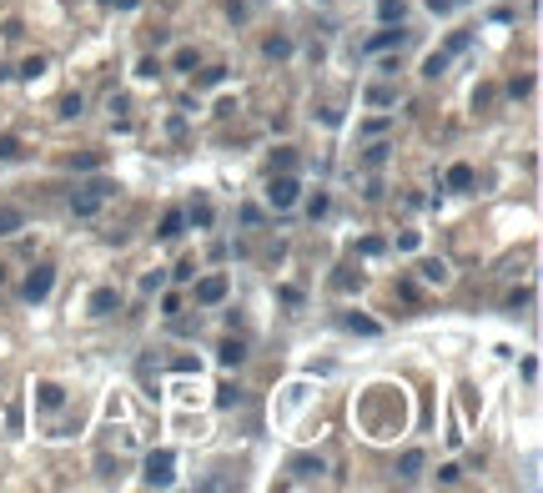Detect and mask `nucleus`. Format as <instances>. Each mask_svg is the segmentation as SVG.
<instances>
[{
	"mask_svg": "<svg viewBox=\"0 0 543 493\" xmlns=\"http://www.w3.org/2000/svg\"><path fill=\"white\" fill-rule=\"evenodd\" d=\"M342 327H347V333H362V338H377V333H383V327H377L372 317H357V312H347Z\"/></svg>",
	"mask_w": 543,
	"mask_h": 493,
	"instance_id": "dca6fc26",
	"label": "nucleus"
},
{
	"mask_svg": "<svg viewBox=\"0 0 543 493\" xmlns=\"http://www.w3.org/2000/svg\"><path fill=\"white\" fill-rule=\"evenodd\" d=\"M6 277H11V267H6V262H0V287H6Z\"/></svg>",
	"mask_w": 543,
	"mask_h": 493,
	"instance_id": "c03bdc74",
	"label": "nucleus"
},
{
	"mask_svg": "<svg viewBox=\"0 0 543 493\" xmlns=\"http://www.w3.org/2000/svg\"><path fill=\"white\" fill-rule=\"evenodd\" d=\"M418 277H422V282H432V287H443V282H448V262H438V257L422 262V267H418Z\"/></svg>",
	"mask_w": 543,
	"mask_h": 493,
	"instance_id": "2eb2a0df",
	"label": "nucleus"
},
{
	"mask_svg": "<svg viewBox=\"0 0 543 493\" xmlns=\"http://www.w3.org/2000/svg\"><path fill=\"white\" fill-rule=\"evenodd\" d=\"M443 71H448V50H432L427 66H422V76H443Z\"/></svg>",
	"mask_w": 543,
	"mask_h": 493,
	"instance_id": "412c9836",
	"label": "nucleus"
},
{
	"mask_svg": "<svg viewBox=\"0 0 543 493\" xmlns=\"http://www.w3.org/2000/svg\"><path fill=\"white\" fill-rule=\"evenodd\" d=\"M393 45H403V31H393V26H383V31H377L362 50H367V56H383V50H393Z\"/></svg>",
	"mask_w": 543,
	"mask_h": 493,
	"instance_id": "9b49d317",
	"label": "nucleus"
},
{
	"mask_svg": "<svg viewBox=\"0 0 543 493\" xmlns=\"http://www.w3.org/2000/svg\"><path fill=\"white\" fill-rule=\"evenodd\" d=\"M422 463H427V458H422L418 448H408V453L398 458V478H418V473H422Z\"/></svg>",
	"mask_w": 543,
	"mask_h": 493,
	"instance_id": "f3484780",
	"label": "nucleus"
},
{
	"mask_svg": "<svg viewBox=\"0 0 543 493\" xmlns=\"http://www.w3.org/2000/svg\"><path fill=\"white\" fill-rule=\"evenodd\" d=\"M237 403H242V388H232V382L216 388V408H237Z\"/></svg>",
	"mask_w": 543,
	"mask_h": 493,
	"instance_id": "b1692460",
	"label": "nucleus"
},
{
	"mask_svg": "<svg viewBox=\"0 0 543 493\" xmlns=\"http://www.w3.org/2000/svg\"><path fill=\"white\" fill-rule=\"evenodd\" d=\"M21 156V136H0V161H16Z\"/></svg>",
	"mask_w": 543,
	"mask_h": 493,
	"instance_id": "cd10ccee",
	"label": "nucleus"
},
{
	"mask_svg": "<svg viewBox=\"0 0 543 493\" xmlns=\"http://www.w3.org/2000/svg\"><path fill=\"white\" fill-rule=\"evenodd\" d=\"M383 252H388L383 237H362V257H383Z\"/></svg>",
	"mask_w": 543,
	"mask_h": 493,
	"instance_id": "72a5a7b5",
	"label": "nucleus"
},
{
	"mask_svg": "<svg viewBox=\"0 0 543 493\" xmlns=\"http://www.w3.org/2000/svg\"><path fill=\"white\" fill-rule=\"evenodd\" d=\"M35 403L45 413H56V408H66V388H61V382H35Z\"/></svg>",
	"mask_w": 543,
	"mask_h": 493,
	"instance_id": "6e6552de",
	"label": "nucleus"
},
{
	"mask_svg": "<svg viewBox=\"0 0 543 493\" xmlns=\"http://www.w3.org/2000/svg\"><path fill=\"white\" fill-rule=\"evenodd\" d=\"M272 167H277V172H292V167H297V151H292V146H277V151H272Z\"/></svg>",
	"mask_w": 543,
	"mask_h": 493,
	"instance_id": "aec40b11",
	"label": "nucleus"
},
{
	"mask_svg": "<svg viewBox=\"0 0 543 493\" xmlns=\"http://www.w3.org/2000/svg\"><path fill=\"white\" fill-rule=\"evenodd\" d=\"M328 206H332V201H328V192H317V196L307 201V216H312V222H317V216H328Z\"/></svg>",
	"mask_w": 543,
	"mask_h": 493,
	"instance_id": "bb28decb",
	"label": "nucleus"
},
{
	"mask_svg": "<svg viewBox=\"0 0 543 493\" xmlns=\"http://www.w3.org/2000/svg\"><path fill=\"white\" fill-rule=\"evenodd\" d=\"M45 66H50L45 56H30V61L21 66V76H26V81H35V76H45Z\"/></svg>",
	"mask_w": 543,
	"mask_h": 493,
	"instance_id": "a878e982",
	"label": "nucleus"
},
{
	"mask_svg": "<svg viewBox=\"0 0 543 493\" xmlns=\"http://www.w3.org/2000/svg\"><path fill=\"white\" fill-rule=\"evenodd\" d=\"M377 21H383V26H403V0H377Z\"/></svg>",
	"mask_w": 543,
	"mask_h": 493,
	"instance_id": "a211bd4d",
	"label": "nucleus"
},
{
	"mask_svg": "<svg viewBox=\"0 0 543 493\" xmlns=\"http://www.w3.org/2000/svg\"><path fill=\"white\" fill-rule=\"evenodd\" d=\"M388 151H393L388 141H377V146H367V167H383V161H388Z\"/></svg>",
	"mask_w": 543,
	"mask_h": 493,
	"instance_id": "c85d7f7f",
	"label": "nucleus"
},
{
	"mask_svg": "<svg viewBox=\"0 0 543 493\" xmlns=\"http://www.w3.org/2000/svg\"><path fill=\"white\" fill-rule=\"evenodd\" d=\"M191 297H196V307H216L227 297V277H222V272H206V277H196Z\"/></svg>",
	"mask_w": 543,
	"mask_h": 493,
	"instance_id": "20e7f679",
	"label": "nucleus"
},
{
	"mask_svg": "<svg viewBox=\"0 0 543 493\" xmlns=\"http://www.w3.org/2000/svg\"><path fill=\"white\" fill-rule=\"evenodd\" d=\"M186 222H191L196 232H211V222H216V211H211V201H206V196H196V201L186 206Z\"/></svg>",
	"mask_w": 543,
	"mask_h": 493,
	"instance_id": "1a4fd4ad",
	"label": "nucleus"
},
{
	"mask_svg": "<svg viewBox=\"0 0 543 493\" xmlns=\"http://www.w3.org/2000/svg\"><path fill=\"white\" fill-rule=\"evenodd\" d=\"M528 302H533V292H528V287H518V292L508 297V312H518V307H528Z\"/></svg>",
	"mask_w": 543,
	"mask_h": 493,
	"instance_id": "e433bc0d",
	"label": "nucleus"
},
{
	"mask_svg": "<svg viewBox=\"0 0 543 493\" xmlns=\"http://www.w3.org/2000/svg\"><path fill=\"white\" fill-rule=\"evenodd\" d=\"M367 101H372V106H393V101H398V96H393V91H388V86H372V91H367Z\"/></svg>",
	"mask_w": 543,
	"mask_h": 493,
	"instance_id": "473e14b6",
	"label": "nucleus"
},
{
	"mask_svg": "<svg viewBox=\"0 0 543 493\" xmlns=\"http://www.w3.org/2000/svg\"><path fill=\"white\" fill-rule=\"evenodd\" d=\"M473 187V167H468V161H453V167H448V192H468Z\"/></svg>",
	"mask_w": 543,
	"mask_h": 493,
	"instance_id": "ddd939ff",
	"label": "nucleus"
},
{
	"mask_svg": "<svg viewBox=\"0 0 543 493\" xmlns=\"http://www.w3.org/2000/svg\"><path fill=\"white\" fill-rule=\"evenodd\" d=\"M357 282H362V277H352V267H337V277H332V287H337V292H352Z\"/></svg>",
	"mask_w": 543,
	"mask_h": 493,
	"instance_id": "393cba45",
	"label": "nucleus"
},
{
	"mask_svg": "<svg viewBox=\"0 0 543 493\" xmlns=\"http://www.w3.org/2000/svg\"><path fill=\"white\" fill-rule=\"evenodd\" d=\"M111 312H121V292L116 287H96L91 292V317H111Z\"/></svg>",
	"mask_w": 543,
	"mask_h": 493,
	"instance_id": "423d86ee",
	"label": "nucleus"
},
{
	"mask_svg": "<svg viewBox=\"0 0 543 493\" xmlns=\"http://www.w3.org/2000/svg\"><path fill=\"white\" fill-rule=\"evenodd\" d=\"M438 483H448V488L463 483V468H458V463H443V468H438Z\"/></svg>",
	"mask_w": 543,
	"mask_h": 493,
	"instance_id": "7c9ffc66",
	"label": "nucleus"
},
{
	"mask_svg": "<svg viewBox=\"0 0 543 493\" xmlns=\"http://www.w3.org/2000/svg\"><path fill=\"white\" fill-rule=\"evenodd\" d=\"M81 111H86V101H81V91H76V96H66V101H61V116H66V121H76V116H81Z\"/></svg>",
	"mask_w": 543,
	"mask_h": 493,
	"instance_id": "5701e85b",
	"label": "nucleus"
},
{
	"mask_svg": "<svg viewBox=\"0 0 543 493\" xmlns=\"http://www.w3.org/2000/svg\"><path fill=\"white\" fill-rule=\"evenodd\" d=\"M262 50H267L272 61H287V56H292V40H287V35H267V45H262Z\"/></svg>",
	"mask_w": 543,
	"mask_h": 493,
	"instance_id": "6ab92c4d",
	"label": "nucleus"
},
{
	"mask_svg": "<svg viewBox=\"0 0 543 493\" xmlns=\"http://www.w3.org/2000/svg\"><path fill=\"white\" fill-rule=\"evenodd\" d=\"M141 287H146V292H161V287H167V272H146Z\"/></svg>",
	"mask_w": 543,
	"mask_h": 493,
	"instance_id": "f704fd0d",
	"label": "nucleus"
},
{
	"mask_svg": "<svg viewBox=\"0 0 543 493\" xmlns=\"http://www.w3.org/2000/svg\"><path fill=\"white\" fill-rule=\"evenodd\" d=\"M468 40H473V35H468V31H458V35L448 40V56H458V50H468Z\"/></svg>",
	"mask_w": 543,
	"mask_h": 493,
	"instance_id": "58836bf2",
	"label": "nucleus"
},
{
	"mask_svg": "<svg viewBox=\"0 0 543 493\" xmlns=\"http://www.w3.org/2000/svg\"><path fill=\"white\" fill-rule=\"evenodd\" d=\"M50 287H56V267H45V262H40V267L30 272V277H26L21 297H26V302L35 307V302H45V297H50Z\"/></svg>",
	"mask_w": 543,
	"mask_h": 493,
	"instance_id": "7ed1b4c3",
	"label": "nucleus"
},
{
	"mask_svg": "<svg viewBox=\"0 0 543 493\" xmlns=\"http://www.w3.org/2000/svg\"><path fill=\"white\" fill-rule=\"evenodd\" d=\"M172 478H177V453L161 448V453H151V458H146V483H151V488H167Z\"/></svg>",
	"mask_w": 543,
	"mask_h": 493,
	"instance_id": "39448f33",
	"label": "nucleus"
},
{
	"mask_svg": "<svg viewBox=\"0 0 543 493\" xmlns=\"http://www.w3.org/2000/svg\"><path fill=\"white\" fill-rule=\"evenodd\" d=\"M216 358H222V367H237V362L247 358V343H242V338H227L222 348H216Z\"/></svg>",
	"mask_w": 543,
	"mask_h": 493,
	"instance_id": "4468645a",
	"label": "nucleus"
},
{
	"mask_svg": "<svg viewBox=\"0 0 543 493\" xmlns=\"http://www.w3.org/2000/svg\"><path fill=\"white\" fill-rule=\"evenodd\" d=\"M297 196H302V182L292 172H272V182H267V206L272 211H292Z\"/></svg>",
	"mask_w": 543,
	"mask_h": 493,
	"instance_id": "f257e3e1",
	"label": "nucleus"
},
{
	"mask_svg": "<svg viewBox=\"0 0 543 493\" xmlns=\"http://www.w3.org/2000/svg\"><path fill=\"white\" fill-rule=\"evenodd\" d=\"M177 71H196V50H191V45L177 50Z\"/></svg>",
	"mask_w": 543,
	"mask_h": 493,
	"instance_id": "2f4dec72",
	"label": "nucleus"
},
{
	"mask_svg": "<svg viewBox=\"0 0 543 493\" xmlns=\"http://www.w3.org/2000/svg\"><path fill=\"white\" fill-rule=\"evenodd\" d=\"M101 6H121V11H136L141 0H101Z\"/></svg>",
	"mask_w": 543,
	"mask_h": 493,
	"instance_id": "37998d69",
	"label": "nucleus"
},
{
	"mask_svg": "<svg viewBox=\"0 0 543 493\" xmlns=\"http://www.w3.org/2000/svg\"><path fill=\"white\" fill-rule=\"evenodd\" d=\"M418 247H422V232H403L398 237V252H418Z\"/></svg>",
	"mask_w": 543,
	"mask_h": 493,
	"instance_id": "c9c22d12",
	"label": "nucleus"
},
{
	"mask_svg": "<svg viewBox=\"0 0 543 493\" xmlns=\"http://www.w3.org/2000/svg\"><path fill=\"white\" fill-rule=\"evenodd\" d=\"M136 76H141V81H156V76H161V61H156V56H141V61H136Z\"/></svg>",
	"mask_w": 543,
	"mask_h": 493,
	"instance_id": "4be33fe9",
	"label": "nucleus"
},
{
	"mask_svg": "<svg viewBox=\"0 0 543 493\" xmlns=\"http://www.w3.org/2000/svg\"><path fill=\"white\" fill-rule=\"evenodd\" d=\"M71 167H76V172H96V167H101V156H91V151H86V156H76V161H71Z\"/></svg>",
	"mask_w": 543,
	"mask_h": 493,
	"instance_id": "4c0bfd02",
	"label": "nucleus"
},
{
	"mask_svg": "<svg viewBox=\"0 0 543 493\" xmlns=\"http://www.w3.org/2000/svg\"><path fill=\"white\" fill-rule=\"evenodd\" d=\"M528 91H533V76H513V81H508V96H513V101L528 96Z\"/></svg>",
	"mask_w": 543,
	"mask_h": 493,
	"instance_id": "c756f323",
	"label": "nucleus"
},
{
	"mask_svg": "<svg viewBox=\"0 0 543 493\" xmlns=\"http://www.w3.org/2000/svg\"><path fill=\"white\" fill-rule=\"evenodd\" d=\"M111 192H116L111 182H91V187H81V192L71 196V211H76V216H96V211H101V201L111 196Z\"/></svg>",
	"mask_w": 543,
	"mask_h": 493,
	"instance_id": "f03ea898",
	"label": "nucleus"
},
{
	"mask_svg": "<svg viewBox=\"0 0 543 493\" xmlns=\"http://www.w3.org/2000/svg\"><path fill=\"white\" fill-rule=\"evenodd\" d=\"M161 307H167V317H177V312H181V297H177V292H167V297H161Z\"/></svg>",
	"mask_w": 543,
	"mask_h": 493,
	"instance_id": "a19ab883",
	"label": "nucleus"
},
{
	"mask_svg": "<svg viewBox=\"0 0 543 493\" xmlns=\"http://www.w3.org/2000/svg\"><path fill=\"white\" fill-rule=\"evenodd\" d=\"M453 6H458V0H427V11H438V16H448Z\"/></svg>",
	"mask_w": 543,
	"mask_h": 493,
	"instance_id": "79ce46f5",
	"label": "nucleus"
},
{
	"mask_svg": "<svg viewBox=\"0 0 543 493\" xmlns=\"http://www.w3.org/2000/svg\"><path fill=\"white\" fill-rule=\"evenodd\" d=\"M287 473H292L297 483H312V478H322V473H328V463H322V458H307V453H302V458H292V463H287Z\"/></svg>",
	"mask_w": 543,
	"mask_h": 493,
	"instance_id": "0eeeda50",
	"label": "nucleus"
},
{
	"mask_svg": "<svg viewBox=\"0 0 543 493\" xmlns=\"http://www.w3.org/2000/svg\"><path fill=\"white\" fill-rule=\"evenodd\" d=\"M172 277H177V282H191V277H196V262H181V267L172 272Z\"/></svg>",
	"mask_w": 543,
	"mask_h": 493,
	"instance_id": "ea45409f",
	"label": "nucleus"
},
{
	"mask_svg": "<svg viewBox=\"0 0 543 493\" xmlns=\"http://www.w3.org/2000/svg\"><path fill=\"white\" fill-rule=\"evenodd\" d=\"M181 232H186V211H177V206H172L167 216H161V227H156V237H161V242H177Z\"/></svg>",
	"mask_w": 543,
	"mask_h": 493,
	"instance_id": "9d476101",
	"label": "nucleus"
},
{
	"mask_svg": "<svg viewBox=\"0 0 543 493\" xmlns=\"http://www.w3.org/2000/svg\"><path fill=\"white\" fill-rule=\"evenodd\" d=\"M26 227V211L21 206H0V237H16Z\"/></svg>",
	"mask_w": 543,
	"mask_h": 493,
	"instance_id": "f8f14e48",
	"label": "nucleus"
}]
</instances>
